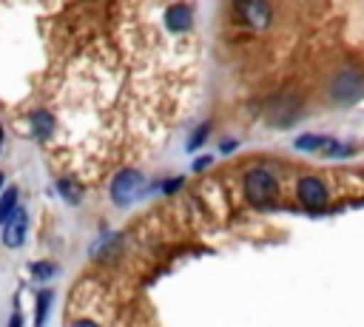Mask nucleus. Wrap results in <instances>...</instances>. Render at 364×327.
<instances>
[{
    "label": "nucleus",
    "mask_w": 364,
    "mask_h": 327,
    "mask_svg": "<svg viewBox=\"0 0 364 327\" xmlns=\"http://www.w3.org/2000/svg\"><path fill=\"white\" fill-rule=\"evenodd\" d=\"M279 191V182L276 176L267 171V168H256L250 173H245V196L253 202V205H264L276 196Z\"/></svg>",
    "instance_id": "obj_1"
},
{
    "label": "nucleus",
    "mask_w": 364,
    "mask_h": 327,
    "mask_svg": "<svg viewBox=\"0 0 364 327\" xmlns=\"http://www.w3.org/2000/svg\"><path fill=\"white\" fill-rule=\"evenodd\" d=\"M330 94H333L338 102H355V100L364 94V77H361L358 71L347 68V71H341V74L333 77Z\"/></svg>",
    "instance_id": "obj_2"
},
{
    "label": "nucleus",
    "mask_w": 364,
    "mask_h": 327,
    "mask_svg": "<svg viewBox=\"0 0 364 327\" xmlns=\"http://www.w3.org/2000/svg\"><path fill=\"white\" fill-rule=\"evenodd\" d=\"M139 188H142V173L134 171V168H122V171L114 176V182H111V199H114L117 205H128V202L136 196Z\"/></svg>",
    "instance_id": "obj_3"
},
{
    "label": "nucleus",
    "mask_w": 364,
    "mask_h": 327,
    "mask_svg": "<svg viewBox=\"0 0 364 327\" xmlns=\"http://www.w3.org/2000/svg\"><path fill=\"white\" fill-rule=\"evenodd\" d=\"M296 196H299V202H301L304 208H310V210L324 208L327 199H330L324 182L316 179V176H304V179H299V185H296Z\"/></svg>",
    "instance_id": "obj_4"
},
{
    "label": "nucleus",
    "mask_w": 364,
    "mask_h": 327,
    "mask_svg": "<svg viewBox=\"0 0 364 327\" xmlns=\"http://www.w3.org/2000/svg\"><path fill=\"white\" fill-rule=\"evenodd\" d=\"M162 23H165V28H168V31L182 34V31H188V28L193 26V11H191L185 3H173V6H168V9H165Z\"/></svg>",
    "instance_id": "obj_5"
},
{
    "label": "nucleus",
    "mask_w": 364,
    "mask_h": 327,
    "mask_svg": "<svg viewBox=\"0 0 364 327\" xmlns=\"http://www.w3.org/2000/svg\"><path fill=\"white\" fill-rule=\"evenodd\" d=\"M26 227H28V216H26V210L17 208L11 213V219L3 225V245L6 247H20L23 239H26Z\"/></svg>",
    "instance_id": "obj_6"
},
{
    "label": "nucleus",
    "mask_w": 364,
    "mask_h": 327,
    "mask_svg": "<svg viewBox=\"0 0 364 327\" xmlns=\"http://www.w3.org/2000/svg\"><path fill=\"white\" fill-rule=\"evenodd\" d=\"M239 11L259 31L267 28V23H270V6L264 0H239Z\"/></svg>",
    "instance_id": "obj_7"
},
{
    "label": "nucleus",
    "mask_w": 364,
    "mask_h": 327,
    "mask_svg": "<svg viewBox=\"0 0 364 327\" xmlns=\"http://www.w3.org/2000/svg\"><path fill=\"white\" fill-rule=\"evenodd\" d=\"M28 125H31V136H34V139H46V136H51V131H54V117H51L46 108H37V111H31Z\"/></svg>",
    "instance_id": "obj_8"
},
{
    "label": "nucleus",
    "mask_w": 364,
    "mask_h": 327,
    "mask_svg": "<svg viewBox=\"0 0 364 327\" xmlns=\"http://www.w3.org/2000/svg\"><path fill=\"white\" fill-rule=\"evenodd\" d=\"M14 210H17V188L11 185L0 191V225H6Z\"/></svg>",
    "instance_id": "obj_9"
},
{
    "label": "nucleus",
    "mask_w": 364,
    "mask_h": 327,
    "mask_svg": "<svg viewBox=\"0 0 364 327\" xmlns=\"http://www.w3.org/2000/svg\"><path fill=\"white\" fill-rule=\"evenodd\" d=\"M321 145H333V139L330 136H321V134H301L296 139V148L299 151H318Z\"/></svg>",
    "instance_id": "obj_10"
},
{
    "label": "nucleus",
    "mask_w": 364,
    "mask_h": 327,
    "mask_svg": "<svg viewBox=\"0 0 364 327\" xmlns=\"http://www.w3.org/2000/svg\"><path fill=\"white\" fill-rule=\"evenodd\" d=\"M57 188H60V196H63L65 202H71V205H77V202L82 199V191H80V185H77L74 179H60Z\"/></svg>",
    "instance_id": "obj_11"
},
{
    "label": "nucleus",
    "mask_w": 364,
    "mask_h": 327,
    "mask_svg": "<svg viewBox=\"0 0 364 327\" xmlns=\"http://www.w3.org/2000/svg\"><path fill=\"white\" fill-rule=\"evenodd\" d=\"M51 299H54V293H51V290H40V296H37V316H34V324H37V327H40V324L46 321Z\"/></svg>",
    "instance_id": "obj_12"
},
{
    "label": "nucleus",
    "mask_w": 364,
    "mask_h": 327,
    "mask_svg": "<svg viewBox=\"0 0 364 327\" xmlns=\"http://www.w3.org/2000/svg\"><path fill=\"white\" fill-rule=\"evenodd\" d=\"M208 134H210V125H208V122L196 125V131L188 136V145H185V148H188V151H199V148H202V142L208 139Z\"/></svg>",
    "instance_id": "obj_13"
},
{
    "label": "nucleus",
    "mask_w": 364,
    "mask_h": 327,
    "mask_svg": "<svg viewBox=\"0 0 364 327\" xmlns=\"http://www.w3.org/2000/svg\"><path fill=\"white\" fill-rule=\"evenodd\" d=\"M54 273H57V264H51V262H34L31 264V276L37 282H48Z\"/></svg>",
    "instance_id": "obj_14"
},
{
    "label": "nucleus",
    "mask_w": 364,
    "mask_h": 327,
    "mask_svg": "<svg viewBox=\"0 0 364 327\" xmlns=\"http://www.w3.org/2000/svg\"><path fill=\"white\" fill-rule=\"evenodd\" d=\"M182 185H185V179H182V176H173V179L162 182V191H165V193H176V191H179Z\"/></svg>",
    "instance_id": "obj_15"
},
{
    "label": "nucleus",
    "mask_w": 364,
    "mask_h": 327,
    "mask_svg": "<svg viewBox=\"0 0 364 327\" xmlns=\"http://www.w3.org/2000/svg\"><path fill=\"white\" fill-rule=\"evenodd\" d=\"M210 165V156L205 154V156H199V159H193V171H205Z\"/></svg>",
    "instance_id": "obj_16"
},
{
    "label": "nucleus",
    "mask_w": 364,
    "mask_h": 327,
    "mask_svg": "<svg viewBox=\"0 0 364 327\" xmlns=\"http://www.w3.org/2000/svg\"><path fill=\"white\" fill-rule=\"evenodd\" d=\"M219 151H222V154H230V151H236V139H225V142L219 145Z\"/></svg>",
    "instance_id": "obj_17"
},
{
    "label": "nucleus",
    "mask_w": 364,
    "mask_h": 327,
    "mask_svg": "<svg viewBox=\"0 0 364 327\" xmlns=\"http://www.w3.org/2000/svg\"><path fill=\"white\" fill-rule=\"evenodd\" d=\"M3 185H6V176H3V173H0V191H3Z\"/></svg>",
    "instance_id": "obj_18"
},
{
    "label": "nucleus",
    "mask_w": 364,
    "mask_h": 327,
    "mask_svg": "<svg viewBox=\"0 0 364 327\" xmlns=\"http://www.w3.org/2000/svg\"><path fill=\"white\" fill-rule=\"evenodd\" d=\"M0 142H3V125H0Z\"/></svg>",
    "instance_id": "obj_19"
}]
</instances>
